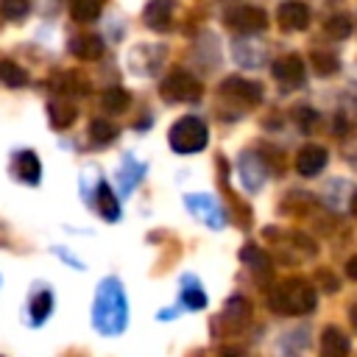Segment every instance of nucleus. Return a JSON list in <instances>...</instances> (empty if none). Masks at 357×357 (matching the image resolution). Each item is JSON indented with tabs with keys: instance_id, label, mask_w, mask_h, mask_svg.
Segmentation results:
<instances>
[{
	"instance_id": "obj_1",
	"label": "nucleus",
	"mask_w": 357,
	"mask_h": 357,
	"mask_svg": "<svg viewBox=\"0 0 357 357\" xmlns=\"http://www.w3.org/2000/svg\"><path fill=\"white\" fill-rule=\"evenodd\" d=\"M92 324L100 335H120L128 324V301L126 290L117 279H103L92 304Z\"/></svg>"
},
{
	"instance_id": "obj_2",
	"label": "nucleus",
	"mask_w": 357,
	"mask_h": 357,
	"mask_svg": "<svg viewBox=\"0 0 357 357\" xmlns=\"http://www.w3.org/2000/svg\"><path fill=\"white\" fill-rule=\"evenodd\" d=\"M268 304L279 315H307L315 310V287L304 279H284L268 293Z\"/></svg>"
},
{
	"instance_id": "obj_3",
	"label": "nucleus",
	"mask_w": 357,
	"mask_h": 357,
	"mask_svg": "<svg viewBox=\"0 0 357 357\" xmlns=\"http://www.w3.org/2000/svg\"><path fill=\"white\" fill-rule=\"evenodd\" d=\"M167 142H170V148L176 153H198L209 142V128H206V123L201 117L187 114V117H181V120H176L170 126Z\"/></svg>"
},
{
	"instance_id": "obj_4",
	"label": "nucleus",
	"mask_w": 357,
	"mask_h": 357,
	"mask_svg": "<svg viewBox=\"0 0 357 357\" xmlns=\"http://www.w3.org/2000/svg\"><path fill=\"white\" fill-rule=\"evenodd\" d=\"M201 92H204L201 81H198L192 73H187V70L170 73V75L162 81V86H159V95H162L167 103H192V100L201 98Z\"/></svg>"
},
{
	"instance_id": "obj_5",
	"label": "nucleus",
	"mask_w": 357,
	"mask_h": 357,
	"mask_svg": "<svg viewBox=\"0 0 357 357\" xmlns=\"http://www.w3.org/2000/svg\"><path fill=\"white\" fill-rule=\"evenodd\" d=\"M226 22L231 28H237L240 33H257L268 25V14L257 6H234L229 14H226Z\"/></svg>"
},
{
	"instance_id": "obj_6",
	"label": "nucleus",
	"mask_w": 357,
	"mask_h": 357,
	"mask_svg": "<svg viewBox=\"0 0 357 357\" xmlns=\"http://www.w3.org/2000/svg\"><path fill=\"white\" fill-rule=\"evenodd\" d=\"M271 73H273V78H276L279 84H284V86H301L304 78H307V67H304V61H301L296 53L279 56V59L273 61Z\"/></svg>"
},
{
	"instance_id": "obj_7",
	"label": "nucleus",
	"mask_w": 357,
	"mask_h": 357,
	"mask_svg": "<svg viewBox=\"0 0 357 357\" xmlns=\"http://www.w3.org/2000/svg\"><path fill=\"white\" fill-rule=\"evenodd\" d=\"M184 201H187L190 212H192L195 218H201L206 226H212V229L226 226V215H223L220 204H218L212 195H187Z\"/></svg>"
},
{
	"instance_id": "obj_8",
	"label": "nucleus",
	"mask_w": 357,
	"mask_h": 357,
	"mask_svg": "<svg viewBox=\"0 0 357 357\" xmlns=\"http://www.w3.org/2000/svg\"><path fill=\"white\" fill-rule=\"evenodd\" d=\"M220 92L229 95V98H237L243 100L245 106H254L262 100V86L257 81H248V78H240V75H229L223 84H220Z\"/></svg>"
},
{
	"instance_id": "obj_9",
	"label": "nucleus",
	"mask_w": 357,
	"mask_h": 357,
	"mask_svg": "<svg viewBox=\"0 0 357 357\" xmlns=\"http://www.w3.org/2000/svg\"><path fill=\"white\" fill-rule=\"evenodd\" d=\"M237 170H240V181H243V187H245L248 192H257V190L265 184V178H268V170H265L262 159H259L257 153H251V151L240 156Z\"/></svg>"
},
{
	"instance_id": "obj_10",
	"label": "nucleus",
	"mask_w": 357,
	"mask_h": 357,
	"mask_svg": "<svg viewBox=\"0 0 357 357\" xmlns=\"http://www.w3.org/2000/svg\"><path fill=\"white\" fill-rule=\"evenodd\" d=\"M326 162H329V153H326V148L318 145V142H310V145H304V148L296 153V170H298L301 176H318V173L326 167Z\"/></svg>"
},
{
	"instance_id": "obj_11",
	"label": "nucleus",
	"mask_w": 357,
	"mask_h": 357,
	"mask_svg": "<svg viewBox=\"0 0 357 357\" xmlns=\"http://www.w3.org/2000/svg\"><path fill=\"white\" fill-rule=\"evenodd\" d=\"M276 20H279L282 31H304L307 22H310V8L298 0H287V3L279 6Z\"/></svg>"
},
{
	"instance_id": "obj_12",
	"label": "nucleus",
	"mask_w": 357,
	"mask_h": 357,
	"mask_svg": "<svg viewBox=\"0 0 357 357\" xmlns=\"http://www.w3.org/2000/svg\"><path fill=\"white\" fill-rule=\"evenodd\" d=\"M251 318V304L243 298V296H231L220 312V321L226 324L229 332H240Z\"/></svg>"
},
{
	"instance_id": "obj_13",
	"label": "nucleus",
	"mask_w": 357,
	"mask_h": 357,
	"mask_svg": "<svg viewBox=\"0 0 357 357\" xmlns=\"http://www.w3.org/2000/svg\"><path fill=\"white\" fill-rule=\"evenodd\" d=\"M142 20L151 31H170L173 22V0H151L142 11Z\"/></svg>"
},
{
	"instance_id": "obj_14",
	"label": "nucleus",
	"mask_w": 357,
	"mask_h": 357,
	"mask_svg": "<svg viewBox=\"0 0 357 357\" xmlns=\"http://www.w3.org/2000/svg\"><path fill=\"white\" fill-rule=\"evenodd\" d=\"M11 170H14V176H17L20 181H25V184H39L42 165H39V159H36L33 151H20V153H14Z\"/></svg>"
},
{
	"instance_id": "obj_15",
	"label": "nucleus",
	"mask_w": 357,
	"mask_h": 357,
	"mask_svg": "<svg viewBox=\"0 0 357 357\" xmlns=\"http://www.w3.org/2000/svg\"><path fill=\"white\" fill-rule=\"evenodd\" d=\"M70 53L81 61H95L103 56V39L95 36V33H78L73 42H70Z\"/></svg>"
},
{
	"instance_id": "obj_16",
	"label": "nucleus",
	"mask_w": 357,
	"mask_h": 357,
	"mask_svg": "<svg viewBox=\"0 0 357 357\" xmlns=\"http://www.w3.org/2000/svg\"><path fill=\"white\" fill-rule=\"evenodd\" d=\"M321 357H349V337L337 326H326L321 335Z\"/></svg>"
},
{
	"instance_id": "obj_17",
	"label": "nucleus",
	"mask_w": 357,
	"mask_h": 357,
	"mask_svg": "<svg viewBox=\"0 0 357 357\" xmlns=\"http://www.w3.org/2000/svg\"><path fill=\"white\" fill-rule=\"evenodd\" d=\"M50 84H53V89L61 92V95H86V92H89L86 78L78 75V73H59V75H53Z\"/></svg>"
},
{
	"instance_id": "obj_18",
	"label": "nucleus",
	"mask_w": 357,
	"mask_h": 357,
	"mask_svg": "<svg viewBox=\"0 0 357 357\" xmlns=\"http://www.w3.org/2000/svg\"><path fill=\"white\" fill-rule=\"evenodd\" d=\"M47 114H50V123H53V128H70L73 123H75V106L70 103V100H64V98H56V100H50L47 103Z\"/></svg>"
},
{
	"instance_id": "obj_19",
	"label": "nucleus",
	"mask_w": 357,
	"mask_h": 357,
	"mask_svg": "<svg viewBox=\"0 0 357 357\" xmlns=\"http://www.w3.org/2000/svg\"><path fill=\"white\" fill-rule=\"evenodd\" d=\"M98 212H100V218H106V220H117L120 218V201H117V195L112 192V187L106 184V181H100L98 184Z\"/></svg>"
},
{
	"instance_id": "obj_20",
	"label": "nucleus",
	"mask_w": 357,
	"mask_h": 357,
	"mask_svg": "<svg viewBox=\"0 0 357 357\" xmlns=\"http://www.w3.org/2000/svg\"><path fill=\"white\" fill-rule=\"evenodd\" d=\"M181 301H184L187 310H204L206 307V293L192 276L181 279Z\"/></svg>"
},
{
	"instance_id": "obj_21",
	"label": "nucleus",
	"mask_w": 357,
	"mask_h": 357,
	"mask_svg": "<svg viewBox=\"0 0 357 357\" xmlns=\"http://www.w3.org/2000/svg\"><path fill=\"white\" fill-rule=\"evenodd\" d=\"M128 103H131V98H128V92H126L123 86H109V89L100 95V106H103V112H112V114L126 112Z\"/></svg>"
},
{
	"instance_id": "obj_22",
	"label": "nucleus",
	"mask_w": 357,
	"mask_h": 357,
	"mask_svg": "<svg viewBox=\"0 0 357 357\" xmlns=\"http://www.w3.org/2000/svg\"><path fill=\"white\" fill-rule=\"evenodd\" d=\"M50 312H53V293L50 290H39L31 298V321H33V326L45 324Z\"/></svg>"
},
{
	"instance_id": "obj_23",
	"label": "nucleus",
	"mask_w": 357,
	"mask_h": 357,
	"mask_svg": "<svg viewBox=\"0 0 357 357\" xmlns=\"http://www.w3.org/2000/svg\"><path fill=\"white\" fill-rule=\"evenodd\" d=\"M114 137H117V126L114 123H109L103 117H98V120L89 123V142L92 145H109Z\"/></svg>"
},
{
	"instance_id": "obj_24",
	"label": "nucleus",
	"mask_w": 357,
	"mask_h": 357,
	"mask_svg": "<svg viewBox=\"0 0 357 357\" xmlns=\"http://www.w3.org/2000/svg\"><path fill=\"white\" fill-rule=\"evenodd\" d=\"M100 8H103L100 0H73L70 14H73V20H78V22H92V20L100 17Z\"/></svg>"
},
{
	"instance_id": "obj_25",
	"label": "nucleus",
	"mask_w": 357,
	"mask_h": 357,
	"mask_svg": "<svg viewBox=\"0 0 357 357\" xmlns=\"http://www.w3.org/2000/svg\"><path fill=\"white\" fill-rule=\"evenodd\" d=\"M0 81L6 86H25L28 84V73L20 64H14V61L0 59Z\"/></svg>"
},
{
	"instance_id": "obj_26",
	"label": "nucleus",
	"mask_w": 357,
	"mask_h": 357,
	"mask_svg": "<svg viewBox=\"0 0 357 357\" xmlns=\"http://www.w3.org/2000/svg\"><path fill=\"white\" fill-rule=\"evenodd\" d=\"M145 173V165H137L134 159H126L123 162V167H120V184H123V195H128L134 187H137V181H139V176Z\"/></svg>"
},
{
	"instance_id": "obj_27",
	"label": "nucleus",
	"mask_w": 357,
	"mask_h": 357,
	"mask_svg": "<svg viewBox=\"0 0 357 357\" xmlns=\"http://www.w3.org/2000/svg\"><path fill=\"white\" fill-rule=\"evenodd\" d=\"M240 259L245 262V265H251L257 273H271V265H268V254L262 251V248H257V245H245L243 251H240Z\"/></svg>"
},
{
	"instance_id": "obj_28",
	"label": "nucleus",
	"mask_w": 357,
	"mask_h": 357,
	"mask_svg": "<svg viewBox=\"0 0 357 357\" xmlns=\"http://www.w3.org/2000/svg\"><path fill=\"white\" fill-rule=\"evenodd\" d=\"M28 11H31V0H0V17L3 20L17 22V20L28 17Z\"/></svg>"
},
{
	"instance_id": "obj_29",
	"label": "nucleus",
	"mask_w": 357,
	"mask_h": 357,
	"mask_svg": "<svg viewBox=\"0 0 357 357\" xmlns=\"http://www.w3.org/2000/svg\"><path fill=\"white\" fill-rule=\"evenodd\" d=\"M310 64H312V70H315L318 75H332V73H337V59H335V53H326V50H315V53L310 56Z\"/></svg>"
},
{
	"instance_id": "obj_30",
	"label": "nucleus",
	"mask_w": 357,
	"mask_h": 357,
	"mask_svg": "<svg viewBox=\"0 0 357 357\" xmlns=\"http://www.w3.org/2000/svg\"><path fill=\"white\" fill-rule=\"evenodd\" d=\"M326 33L335 36V39H346L351 33V20L346 14H332L326 20Z\"/></svg>"
},
{
	"instance_id": "obj_31",
	"label": "nucleus",
	"mask_w": 357,
	"mask_h": 357,
	"mask_svg": "<svg viewBox=\"0 0 357 357\" xmlns=\"http://www.w3.org/2000/svg\"><path fill=\"white\" fill-rule=\"evenodd\" d=\"M296 117H298V123H301L304 128H310V123H315V109H307V106H301V109L296 112Z\"/></svg>"
},
{
	"instance_id": "obj_32",
	"label": "nucleus",
	"mask_w": 357,
	"mask_h": 357,
	"mask_svg": "<svg viewBox=\"0 0 357 357\" xmlns=\"http://www.w3.org/2000/svg\"><path fill=\"white\" fill-rule=\"evenodd\" d=\"M220 357H245L240 346H220Z\"/></svg>"
},
{
	"instance_id": "obj_33",
	"label": "nucleus",
	"mask_w": 357,
	"mask_h": 357,
	"mask_svg": "<svg viewBox=\"0 0 357 357\" xmlns=\"http://www.w3.org/2000/svg\"><path fill=\"white\" fill-rule=\"evenodd\" d=\"M346 276H349V279H354V282H357V257H351V259H349V262H346Z\"/></svg>"
},
{
	"instance_id": "obj_34",
	"label": "nucleus",
	"mask_w": 357,
	"mask_h": 357,
	"mask_svg": "<svg viewBox=\"0 0 357 357\" xmlns=\"http://www.w3.org/2000/svg\"><path fill=\"white\" fill-rule=\"evenodd\" d=\"M349 321H351V326H354V332H357V301L349 307Z\"/></svg>"
}]
</instances>
